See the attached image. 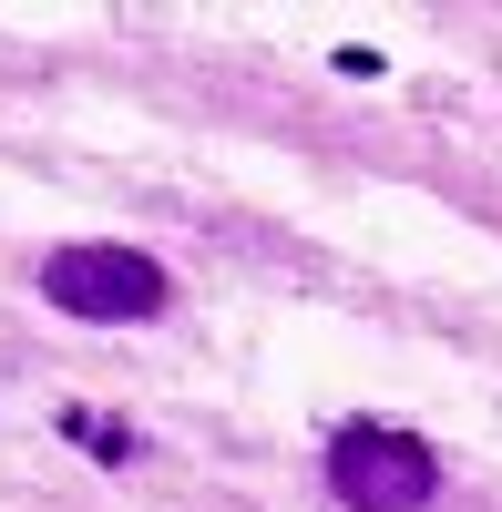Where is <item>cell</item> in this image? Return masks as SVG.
Returning a JSON list of instances; mask_svg holds the SVG:
<instances>
[{"mask_svg":"<svg viewBox=\"0 0 502 512\" xmlns=\"http://www.w3.org/2000/svg\"><path fill=\"white\" fill-rule=\"evenodd\" d=\"M328 492H339L349 512H421L441 492V461H431V441H410V431L349 420V431L328 441Z\"/></svg>","mask_w":502,"mask_h":512,"instance_id":"1","label":"cell"},{"mask_svg":"<svg viewBox=\"0 0 502 512\" xmlns=\"http://www.w3.org/2000/svg\"><path fill=\"white\" fill-rule=\"evenodd\" d=\"M41 297L72 308V318H154L164 308V267L144 246H52Z\"/></svg>","mask_w":502,"mask_h":512,"instance_id":"2","label":"cell"},{"mask_svg":"<svg viewBox=\"0 0 502 512\" xmlns=\"http://www.w3.org/2000/svg\"><path fill=\"white\" fill-rule=\"evenodd\" d=\"M72 431H82V441H93L103 461H123V451H134V441H123V431H113V420H82V410H72Z\"/></svg>","mask_w":502,"mask_h":512,"instance_id":"3","label":"cell"}]
</instances>
